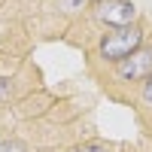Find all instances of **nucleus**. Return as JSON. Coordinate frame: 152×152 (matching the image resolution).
<instances>
[{
	"mask_svg": "<svg viewBox=\"0 0 152 152\" xmlns=\"http://www.w3.org/2000/svg\"><path fill=\"white\" fill-rule=\"evenodd\" d=\"M9 94H12V85H9V79H0V100H9Z\"/></svg>",
	"mask_w": 152,
	"mask_h": 152,
	"instance_id": "6e6552de",
	"label": "nucleus"
},
{
	"mask_svg": "<svg viewBox=\"0 0 152 152\" xmlns=\"http://www.w3.org/2000/svg\"><path fill=\"white\" fill-rule=\"evenodd\" d=\"M88 3H100V0H88Z\"/></svg>",
	"mask_w": 152,
	"mask_h": 152,
	"instance_id": "1a4fd4ad",
	"label": "nucleus"
},
{
	"mask_svg": "<svg viewBox=\"0 0 152 152\" xmlns=\"http://www.w3.org/2000/svg\"><path fill=\"white\" fill-rule=\"evenodd\" d=\"M58 6L64 9V12H79L88 6V0H58Z\"/></svg>",
	"mask_w": 152,
	"mask_h": 152,
	"instance_id": "423d86ee",
	"label": "nucleus"
},
{
	"mask_svg": "<svg viewBox=\"0 0 152 152\" xmlns=\"http://www.w3.org/2000/svg\"><path fill=\"white\" fill-rule=\"evenodd\" d=\"M137 100H140L143 107H149V110H152V76H149V79H146L140 88H137Z\"/></svg>",
	"mask_w": 152,
	"mask_h": 152,
	"instance_id": "39448f33",
	"label": "nucleus"
},
{
	"mask_svg": "<svg viewBox=\"0 0 152 152\" xmlns=\"http://www.w3.org/2000/svg\"><path fill=\"white\" fill-rule=\"evenodd\" d=\"M70 152H116V146L107 143V140H82V143H76Z\"/></svg>",
	"mask_w": 152,
	"mask_h": 152,
	"instance_id": "20e7f679",
	"label": "nucleus"
},
{
	"mask_svg": "<svg viewBox=\"0 0 152 152\" xmlns=\"http://www.w3.org/2000/svg\"><path fill=\"white\" fill-rule=\"evenodd\" d=\"M91 18L107 28H125V24H137L140 21V9L134 0H100L91 3Z\"/></svg>",
	"mask_w": 152,
	"mask_h": 152,
	"instance_id": "7ed1b4c3",
	"label": "nucleus"
},
{
	"mask_svg": "<svg viewBox=\"0 0 152 152\" xmlns=\"http://www.w3.org/2000/svg\"><path fill=\"white\" fill-rule=\"evenodd\" d=\"M149 76H152V37L134 55L119 61L116 67H110V79L116 85H128V88H140Z\"/></svg>",
	"mask_w": 152,
	"mask_h": 152,
	"instance_id": "f03ea898",
	"label": "nucleus"
},
{
	"mask_svg": "<svg viewBox=\"0 0 152 152\" xmlns=\"http://www.w3.org/2000/svg\"><path fill=\"white\" fill-rule=\"evenodd\" d=\"M0 152H28L21 140H9V143H0Z\"/></svg>",
	"mask_w": 152,
	"mask_h": 152,
	"instance_id": "0eeeda50",
	"label": "nucleus"
},
{
	"mask_svg": "<svg viewBox=\"0 0 152 152\" xmlns=\"http://www.w3.org/2000/svg\"><path fill=\"white\" fill-rule=\"evenodd\" d=\"M149 37L152 34L140 21L137 24H125V28H107L97 37V43H94V58L110 70V67H116L119 61H125L128 55H134Z\"/></svg>",
	"mask_w": 152,
	"mask_h": 152,
	"instance_id": "f257e3e1",
	"label": "nucleus"
}]
</instances>
